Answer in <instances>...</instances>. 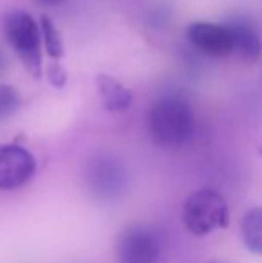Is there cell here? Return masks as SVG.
<instances>
[{
    "label": "cell",
    "instance_id": "8fae6325",
    "mask_svg": "<svg viewBox=\"0 0 262 263\" xmlns=\"http://www.w3.org/2000/svg\"><path fill=\"white\" fill-rule=\"evenodd\" d=\"M40 29H42V42H43L45 52L49 54L50 59L60 61L65 54V47H63L60 29L54 25V22L50 20L47 14H43V16L40 18Z\"/></svg>",
    "mask_w": 262,
    "mask_h": 263
},
{
    "label": "cell",
    "instance_id": "ba28073f",
    "mask_svg": "<svg viewBox=\"0 0 262 263\" xmlns=\"http://www.w3.org/2000/svg\"><path fill=\"white\" fill-rule=\"evenodd\" d=\"M228 27L234 36V52H239L246 61H255L260 58V34L246 18H234L228 22Z\"/></svg>",
    "mask_w": 262,
    "mask_h": 263
},
{
    "label": "cell",
    "instance_id": "9c48e42d",
    "mask_svg": "<svg viewBox=\"0 0 262 263\" xmlns=\"http://www.w3.org/2000/svg\"><path fill=\"white\" fill-rule=\"evenodd\" d=\"M95 81H97L99 95H101L106 109L112 111V113H120V111L130 109L133 93L120 81L113 79L112 76H106V73H99Z\"/></svg>",
    "mask_w": 262,
    "mask_h": 263
},
{
    "label": "cell",
    "instance_id": "6da1fadb",
    "mask_svg": "<svg viewBox=\"0 0 262 263\" xmlns=\"http://www.w3.org/2000/svg\"><path fill=\"white\" fill-rule=\"evenodd\" d=\"M149 133L156 145L178 149L190 142L196 120L190 106L180 97H162L149 109Z\"/></svg>",
    "mask_w": 262,
    "mask_h": 263
},
{
    "label": "cell",
    "instance_id": "8992f818",
    "mask_svg": "<svg viewBox=\"0 0 262 263\" xmlns=\"http://www.w3.org/2000/svg\"><path fill=\"white\" fill-rule=\"evenodd\" d=\"M36 159L25 147L16 143L0 145V190H16L31 181Z\"/></svg>",
    "mask_w": 262,
    "mask_h": 263
},
{
    "label": "cell",
    "instance_id": "30bf717a",
    "mask_svg": "<svg viewBox=\"0 0 262 263\" xmlns=\"http://www.w3.org/2000/svg\"><path fill=\"white\" fill-rule=\"evenodd\" d=\"M241 236L250 253L262 256V208H252L241 222Z\"/></svg>",
    "mask_w": 262,
    "mask_h": 263
},
{
    "label": "cell",
    "instance_id": "7c38bea8",
    "mask_svg": "<svg viewBox=\"0 0 262 263\" xmlns=\"http://www.w3.org/2000/svg\"><path fill=\"white\" fill-rule=\"evenodd\" d=\"M20 102V93L16 88L9 84H0V122L16 113Z\"/></svg>",
    "mask_w": 262,
    "mask_h": 263
},
{
    "label": "cell",
    "instance_id": "5bb4252c",
    "mask_svg": "<svg viewBox=\"0 0 262 263\" xmlns=\"http://www.w3.org/2000/svg\"><path fill=\"white\" fill-rule=\"evenodd\" d=\"M36 2L43 7H58V6H61V4H65L66 0H36Z\"/></svg>",
    "mask_w": 262,
    "mask_h": 263
},
{
    "label": "cell",
    "instance_id": "277c9868",
    "mask_svg": "<svg viewBox=\"0 0 262 263\" xmlns=\"http://www.w3.org/2000/svg\"><path fill=\"white\" fill-rule=\"evenodd\" d=\"M84 184L95 201H117L128 188L126 166L117 158L101 154L88 163L84 172Z\"/></svg>",
    "mask_w": 262,
    "mask_h": 263
},
{
    "label": "cell",
    "instance_id": "3957f363",
    "mask_svg": "<svg viewBox=\"0 0 262 263\" xmlns=\"http://www.w3.org/2000/svg\"><path fill=\"white\" fill-rule=\"evenodd\" d=\"M183 224L194 236H206L230 224V211L224 197L205 188L189 195L182 210Z\"/></svg>",
    "mask_w": 262,
    "mask_h": 263
},
{
    "label": "cell",
    "instance_id": "7a4b0ae2",
    "mask_svg": "<svg viewBox=\"0 0 262 263\" xmlns=\"http://www.w3.org/2000/svg\"><path fill=\"white\" fill-rule=\"evenodd\" d=\"M4 34L11 49L20 58L32 77H42V29L34 18L22 9L11 11L4 18Z\"/></svg>",
    "mask_w": 262,
    "mask_h": 263
},
{
    "label": "cell",
    "instance_id": "4fadbf2b",
    "mask_svg": "<svg viewBox=\"0 0 262 263\" xmlns=\"http://www.w3.org/2000/svg\"><path fill=\"white\" fill-rule=\"evenodd\" d=\"M49 81H50V84L53 86H56V88H63L65 86V83H66V72H65V68L60 65V63H53V65L49 66Z\"/></svg>",
    "mask_w": 262,
    "mask_h": 263
},
{
    "label": "cell",
    "instance_id": "52a82bcc",
    "mask_svg": "<svg viewBox=\"0 0 262 263\" xmlns=\"http://www.w3.org/2000/svg\"><path fill=\"white\" fill-rule=\"evenodd\" d=\"M187 40L199 52L214 58H223L234 52V36L228 24L194 22L187 27Z\"/></svg>",
    "mask_w": 262,
    "mask_h": 263
},
{
    "label": "cell",
    "instance_id": "5b68a950",
    "mask_svg": "<svg viewBox=\"0 0 262 263\" xmlns=\"http://www.w3.org/2000/svg\"><path fill=\"white\" fill-rule=\"evenodd\" d=\"M162 243L156 231L146 224L128 226L117 240L119 263H158Z\"/></svg>",
    "mask_w": 262,
    "mask_h": 263
}]
</instances>
